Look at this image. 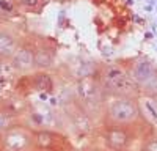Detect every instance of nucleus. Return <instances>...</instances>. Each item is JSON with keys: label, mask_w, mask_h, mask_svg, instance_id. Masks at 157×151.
<instances>
[{"label": "nucleus", "mask_w": 157, "mask_h": 151, "mask_svg": "<svg viewBox=\"0 0 157 151\" xmlns=\"http://www.w3.org/2000/svg\"><path fill=\"white\" fill-rule=\"evenodd\" d=\"M30 140H32V138L27 134H24L22 131L16 129V131H10L6 134L5 143L13 151H24V148H27V145L30 143Z\"/></svg>", "instance_id": "9"}, {"label": "nucleus", "mask_w": 157, "mask_h": 151, "mask_svg": "<svg viewBox=\"0 0 157 151\" xmlns=\"http://www.w3.org/2000/svg\"><path fill=\"white\" fill-rule=\"evenodd\" d=\"M43 0H21V5L27 10H39L41 8Z\"/></svg>", "instance_id": "15"}, {"label": "nucleus", "mask_w": 157, "mask_h": 151, "mask_svg": "<svg viewBox=\"0 0 157 151\" xmlns=\"http://www.w3.org/2000/svg\"><path fill=\"white\" fill-rule=\"evenodd\" d=\"M102 87L99 79L94 77H82L77 82L75 87V96L77 101L82 104L83 109H93L102 103Z\"/></svg>", "instance_id": "3"}, {"label": "nucleus", "mask_w": 157, "mask_h": 151, "mask_svg": "<svg viewBox=\"0 0 157 151\" xmlns=\"http://www.w3.org/2000/svg\"><path fill=\"white\" fill-rule=\"evenodd\" d=\"M32 87L41 93H52L54 91V79L47 72H38L33 77Z\"/></svg>", "instance_id": "10"}, {"label": "nucleus", "mask_w": 157, "mask_h": 151, "mask_svg": "<svg viewBox=\"0 0 157 151\" xmlns=\"http://www.w3.org/2000/svg\"><path fill=\"white\" fill-rule=\"evenodd\" d=\"M13 66L19 71H29L35 66V52L29 47H22L16 50L13 55Z\"/></svg>", "instance_id": "8"}, {"label": "nucleus", "mask_w": 157, "mask_h": 151, "mask_svg": "<svg viewBox=\"0 0 157 151\" xmlns=\"http://www.w3.org/2000/svg\"><path fill=\"white\" fill-rule=\"evenodd\" d=\"M83 109V107H82ZM80 107H77L75 110H72V121H74V126L77 129L80 131H88L90 126H91V121H90V117L86 115V113L82 110Z\"/></svg>", "instance_id": "13"}, {"label": "nucleus", "mask_w": 157, "mask_h": 151, "mask_svg": "<svg viewBox=\"0 0 157 151\" xmlns=\"http://www.w3.org/2000/svg\"><path fill=\"white\" fill-rule=\"evenodd\" d=\"M104 140H105L107 146L113 151H124L130 142H132V135L124 128V126L118 124H110L107 126L105 132H104Z\"/></svg>", "instance_id": "5"}, {"label": "nucleus", "mask_w": 157, "mask_h": 151, "mask_svg": "<svg viewBox=\"0 0 157 151\" xmlns=\"http://www.w3.org/2000/svg\"><path fill=\"white\" fill-rule=\"evenodd\" d=\"M54 63V52L49 49H38L35 52V66L39 69H46Z\"/></svg>", "instance_id": "12"}, {"label": "nucleus", "mask_w": 157, "mask_h": 151, "mask_svg": "<svg viewBox=\"0 0 157 151\" xmlns=\"http://www.w3.org/2000/svg\"><path fill=\"white\" fill-rule=\"evenodd\" d=\"M16 54V41L8 32L0 30V55L11 57Z\"/></svg>", "instance_id": "11"}, {"label": "nucleus", "mask_w": 157, "mask_h": 151, "mask_svg": "<svg viewBox=\"0 0 157 151\" xmlns=\"http://www.w3.org/2000/svg\"><path fill=\"white\" fill-rule=\"evenodd\" d=\"M140 115L145 117V120L154 126H157V95H145L138 101Z\"/></svg>", "instance_id": "7"}, {"label": "nucleus", "mask_w": 157, "mask_h": 151, "mask_svg": "<svg viewBox=\"0 0 157 151\" xmlns=\"http://www.w3.org/2000/svg\"><path fill=\"white\" fill-rule=\"evenodd\" d=\"M140 117V109L137 99L132 96H116L109 109H107V120L110 124L126 126L132 124Z\"/></svg>", "instance_id": "2"}, {"label": "nucleus", "mask_w": 157, "mask_h": 151, "mask_svg": "<svg viewBox=\"0 0 157 151\" xmlns=\"http://www.w3.org/2000/svg\"><path fill=\"white\" fill-rule=\"evenodd\" d=\"M6 126H8V115L6 113H0V131L6 129Z\"/></svg>", "instance_id": "16"}, {"label": "nucleus", "mask_w": 157, "mask_h": 151, "mask_svg": "<svg viewBox=\"0 0 157 151\" xmlns=\"http://www.w3.org/2000/svg\"><path fill=\"white\" fill-rule=\"evenodd\" d=\"M141 151H157V135L149 137L148 140L145 142V145H143Z\"/></svg>", "instance_id": "14"}, {"label": "nucleus", "mask_w": 157, "mask_h": 151, "mask_svg": "<svg viewBox=\"0 0 157 151\" xmlns=\"http://www.w3.org/2000/svg\"><path fill=\"white\" fill-rule=\"evenodd\" d=\"M33 142L39 149H46V151H69L71 149V143L66 137L58 132L47 131V129L36 131L33 134Z\"/></svg>", "instance_id": "4"}, {"label": "nucleus", "mask_w": 157, "mask_h": 151, "mask_svg": "<svg viewBox=\"0 0 157 151\" xmlns=\"http://www.w3.org/2000/svg\"><path fill=\"white\" fill-rule=\"evenodd\" d=\"M157 76V71L155 68L151 65L149 61H145V60H141V61H137L134 68H132V72H130V77L134 79V82L138 85V88H145L154 77Z\"/></svg>", "instance_id": "6"}, {"label": "nucleus", "mask_w": 157, "mask_h": 151, "mask_svg": "<svg viewBox=\"0 0 157 151\" xmlns=\"http://www.w3.org/2000/svg\"><path fill=\"white\" fill-rule=\"evenodd\" d=\"M0 8L5 10V11H11V10H13L11 3H10V2H5V0H0Z\"/></svg>", "instance_id": "17"}, {"label": "nucleus", "mask_w": 157, "mask_h": 151, "mask_svg": "<svg viewBox=\"0 0 157 151\" xmlns=\"http://www.w3.org/2000/svg\"><path fill=\"white\" fill-rule=\"evenodd\" d=\"M101 87L104 93L112 96H132L135 98L137 91L140 90L134 79L120 66H109L102 71L99 77Z\"/></svg>", "instance_id": "1"}]
</instances>
